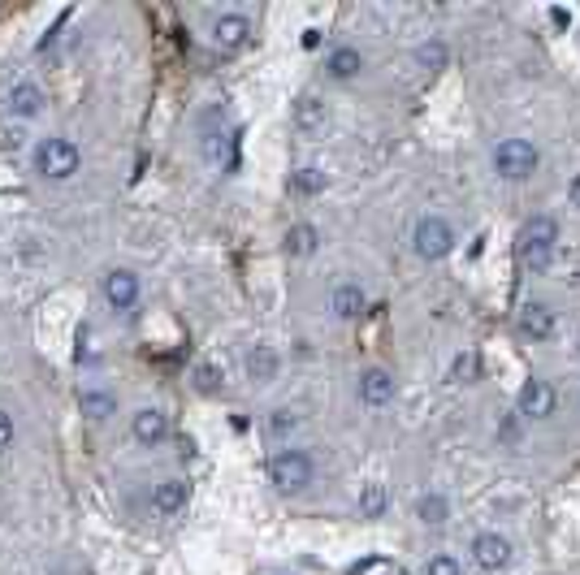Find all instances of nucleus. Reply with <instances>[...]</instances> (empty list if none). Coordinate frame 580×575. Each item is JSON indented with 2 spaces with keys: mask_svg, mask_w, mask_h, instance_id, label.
I'll return each mask as SVG.
<instances>
[{
  "mask_svg": "<svg viewBox=\"0 0 580 575\" xmlns=\"http://www.w3.org/2000/svg\"><path fill=\"white\" fill-rule=\"evenodd\" d=\"M554 243H559V221L546 213H537L533 221H524L520 230V260L529 273H546L554 264Z\"/></svg>",
  "mask_w": 580,
  "mask_h": 575,
  "instance_id": "1",
  "label": "nucleus"
},
{
  "mask_svg": "<svg viewBox=\"0 0 580 575\" xmlns=\"http://www.w3.org/2000/svg\"><path fill=\"white\" fill-rule=\"evenodd\" d=\"M31 161H35V173H44L48 182H69L79 173V164H83V152L74 148L69 139H61V134H48V139L35 143Z\"/></svg>",
  "mask_w": 580,
  "mask_h": 575,
  "instance_id": "2",
  "label": "nucleus"
},
{
  "mask_svg": "<svg viewBox=\"0 0 580 575\" xmlns=\"http://www.w3.org/2000/svg\"><path fill=\"white\" fill-rule=\"evenodd\" d=\"M269 480L278 485L282 493H303L312 485V459L303 455V450H278L273 459H269Z\"/></svg>",
  "mask_w": 580,
  "mask_h": 575,
  "instance_id": "3",
  "label": "nucleus"
},
{
  "mask_svg": "<svg viewBox=\"0 0 580 575\" xmlns=\"http://www.w3.org/2000/svg\"><path fill=\"white\" fill-rule=\"evenodd\" d=\"M537 148H533L529 139H502L494 148V173L507 182H524L533 178V169H537Z\"/></svg>",
  "mask_w": 580,
  "mask_h": 575,
  "instance_id": "4",
  "label": "nucleus"
},
{
  "mask_svg": "<svg viewBox=\"0 0 580 575\" xmlns=\"http://www.w3.org/2000/svg\"><path fill=\"white\" fill-rule=\"evenodd\" d=\"M412 246H416L420 260H442L450 246H455V234H450V225L442 216H420V221H416V234H412Z\"/></svg>",
  "mask_w": 580,
  "mask_h": 575,
  "instance_id": "5",
  "label": "nucleus"
},
{
  "mask_svg": "<svg viewBox=\"0 0 580 575\" xmlns=\"http://www.w3.org/2000/svg\"><path fill=\"white\" fill-rule=\"evenodd\" d=\"M100 290H104V303L113 312H131L134 303H139V277H134L131 268H109L104 281H100Z\"/></svg>",
  "mask_w": 580,
  "mask_h": 575,
  "instance_id": "6",
  "label": "nucleus"
},
{
  "mask_svg": "<svg viewBox=\"0 0 580 575\" xmlns=\"http://www.w3.org/2000/svg\"><path fill=\"white\" fill-rule=\"evenodd\" d=\"M472 559H477L481 571H502V567L511 562V541L498 537V532H481V537L472 541Z\"/></svg>",
  "mask_w": 580,
  "mask_h": 575,
  "instance_id": "7",
  "label": "nucleus"
},
{
  "mask_svg": "<svg viewBox=\"0 0 580 575\" xmlns=\"http://www.w3.org/2000/svg\"><path fill=\"white\" fill-rule=\"evenodd\" d=\"M248 39H251V22L243 14H221L213 22V44L216 48L238 52V48H248Z\"/></svg>",
  "mask_w": 580,
  "mask_h": 575,
  "instance_id": "8",
  "label": "nucleus"
},
{
  "mask_svg": "<svg viewBox=\"0 0 580 575\" xmlns=\"http://www.w3.org/2000/svg\"><path fill=\"white\" fill-rule=\"evenodd\" d=\"M131 433H134V442H139V445H161V442H169V415H165V411H156V407L134 411Z\"/></svg>",
  "mask_w": 580,
  "mask_h": 575,
  "instance_id": "9",
  "label": "nucleus"
},
{
  "mask_svg": "<svg viewBox=\"0 0 580 575\" xmlns=\"http://www.w3.org/2000/svg\"><path fill=\"white\" fill-rule=\"evenodd\" d=\"M520 415L524 420H546V415H554V390H550V381H529L520 390Z\"/></svg>",
  "mask_w": 580,
  "mask_h": 575,
  "instance_id": "10",
  "label": "nucleus"
},
{
  "mask_svg": "<svg viewBox=\"0 0 580 575\" xmlns=\"http://www.w3.org/2000/svg\"><path fill=\"white\" fill-rule=\"evenodd\" d=\"M360 402H368V407L395 402V377H390L385 368H368V372H360Z\"/></svg>",
  "mask_w": 580,
  "mask_h": 575,
  "instance_id": "11",
  "label": "nucleus"
},
{
  "mask_svg": "<svg viewBox=\"0 0 580 575\" xmlns=\"http://www.w3.org/2000/svg\"><path fill=\"white\" fill-rule=\"evenodd\" d=\"M330 308H333V316H338V320H355V316H364V308H368L364 286H360V281H343V286L333 290Z\"/></svg>",
  "mask_w": 580,
  "mask_h": 575,
  "instance_id": "12",
  "label": "nucleus"
},
{
  "mask_svg": "<svg viewBox=\"0 0 580 575\" xmlns=\"http://www.w3.org/2000/svg\"><path fill=\"white\" fill-rule=\"evenodd\" d=\"M520 333L533 338V342H546L554 338V312H550L546 303H529L524 312H520Z\"/></svg>",
  "mask_w": 580,
  "mask_h": 575,
  "instance_id": "13",
  "label": "nucleus"
},
{
  "mask_svg": "<svg viewBox=\"0 0 580 575\" xmlns=\"http://www.w3.org/2000/svg\"><path fill=\"white\" fill-rule=\"evenodd\" d=\"M186 497H191V485H186V480H161V485L152 489V510L178 515V510L186 507Z\"/></svg>",
  "mask_w": 580,
  "mask_h": 575,
  "instance_id": "14",
  "label": "nucleus"
},
{
  "mask_svg": "<svg viewBox=\"0 0 580 575\" xmlns=\"http://www.w3.org/2000/svg\"><path fill=\"white\" fill-rule=\"evenodd\" d=\"M9 113L14 117H39L44 113V91L35 82H14L9 91Z\"/></svg>",
  "mask_w": 580,
  "mask_h": 575,
  "instance_id": "15",
  "label": "nucleus"
},
{
  "mask_svg": "<svg viewBox=\"0 0 580 575\" xmlns=\"http://www.w3.org/2000/svg\"><path fill=\"white\" fill-rule=\"evenodd\" d=\"M325 121H330V109H325L316 96H299L295 99V126H299V131H321Z\"/></svg>",
  "mask_w": 580,
  "mask_h": 575,
  "instance_id": "16",
  "label": "nucleus"
},
{
  "mask_svg": "<svg viewBox=\"0 0 580 575\" xmlns=\"http://www.w3.org/2000/svg\"><path fill=\"white\" fill-rule=\"evenodd\" d=\"M325 69H330V78L347 82V78H355V74L364 69V57H360L355 48H333L330 61H325Z\"/></svg>",
  "mask_w": 580,
  "mask_h": 575,
  "instance_id": "17",
  "label": "nucleus"
},
{
  "mask_svg": "<svg viewBox=\"0 0 580 575\" xmlns=\"http://www.w3.org/2000/svg\"><path fill=\"white\" fill-rule=\"evenodd\" d=\"M385 507H390V493H385L382 480H368V485H360V515H364V519H382Z\"/></svg>",
  "mask_w": 580,
  "mask_h": 575,
  "instance_id": "18",
  "label": "nucleus"
},
{
  "mask_svg": "<svg viewBox=\"0 0 580 575\" xmlns=\"http://www.w3.org/2000/svg\"><path fill=\"white\" fill-rule=\"evenodd\" d=\"M248 377L251 381H273L278 377V355H273V346H251L248 350Z\"/></svg>",
  "mask_w": 580,
  "mask_h": 575,
  "instance_id": "19",
  "label": "nucleus"
},
{
  "mask_svg": "<svg viewBox=\"0 0 580 575\" xmlns=\"http://www.w3.org/2000/svg\"><path fill=\"white\" fill-rule=\"evenodd\" d=\"M412 61L420 69H447V61H450V48L442 44V39H425V44H416V52H412Z\"/></svg>",
  "mask_w": 580,
  "mask_h": 575,
  "instance_id": "20",
  "label": "nucleus"
},
{
  "mask_svg": "<svg viewBox=\"0 0 580 575\" xmlns=\"http://www.w3.org/2000/svg\"><path fill=\"white\" fill-rule=\"evenodd\" d=\"M79 407H83V415H91V420H109V415H117V398L109 394V390H83V394H79Z\"/></svg>",
  "mask_w": 580,
  "mask_h": 575,
  "instance_id": "21",
  "label": "nucleus"
},
{
  "mask_svg": "<svg viewBox=\"0 0 580 575\" xmlns=\"http://www.w3.org/2000/svg\"><path fill=\"white\" fill-rule=\"evenodd\" d=\"M416 515H420V524L425 528H442L450 519V507L442 493H425L420 502H416Z\"/></svg>",
  "mask_w": 580,
  "mask_h": 575,
  "instance_id": "22",
  "label": "nucleus"
},
{
  "mask_svg": "<svg viewBox=\"0 0 580 575\" xmlns=\"http://www.w3.org/2000/svg\"><path fill=\"white\" fill-rule=\"evenodd\" d=\"M316 246H321L316 225H290V230H286V251H290V256H312Z\"/></svg>",
  "mask_w": 580,
  "mask_h": 575,
  "instance_id": "23",
  "label": "nucleus"
},
{
  "mask_svg": "<svg viewBox=\"0 0 580 575\" xmlns=\"http://www.w3.org/2000/svg\"><path fill=\"white\" fill-rule=\"evenodd\" d=\"M290 186H295L299 195H316V191H325V173L316 164H303L295 178H290Z\"/></svg>",
  "mask_w": 580,
  "mask_h": 575,
  "instance_id": "24",
  "label": "nucleus"
},
{
  "mask_svg": "<svg viewBox=\"0 0 580 575\" xmlns=\"http://www.w3.org/2000/svg\"><path fill=\"white\" fill-rule=\"evenodd\" d=\"M295 428H299V415H295V411L278 407L273 415H269V433H273V437H290Z\"/></svg>",
  "mask_w": 580,
  "mask_h": 575,
  "instance_id": "25",
  "label": "nucleus"
},
{
  "mask_svg": "<svg viewBox=\"0 0 580 575\" xmlns=\"http://www.w3.org/2000/svg\"><path fill=\"white\" fill-rule=\"evenodd\" d=\"M425 575H464V567L450 559V554H429V562H425Z\"/></svg>",
  "mask_w": 580,
  "mask_h": 575,
  "instance_id": "26",
  "label": "nucleus"
},
{
  "mask_svg": "<svg viewBox=\"0 0 580 575\" xmlns=\"http://www.w3.org/2000/svg\"><path fill=\"white\" fill-rule=\"evenodd\" d=\"M472 368H477V360H472V355H459V360H455V368H450V377L464 381V377H472Z\"/></svg>",
  "mask_w": 580,
  "mask_h": 575,
  "instance_id": "27",
  "label": "nucleus"
},
{
  "mask_svg": "<svg viewBox=\"0 0 580 575\" xmlns=\"http://www.w3.org/2000/svg\"><path fill=\"white\" fill-rule=\"evenodd\" d=\"M9 445H14V420L0 411V450H9Z\"/></svg>",
  "mask_w": 580,
  "mask_h": 575,
  "instance_id": "28",
  "label": "nucleus"
},
{
  "mask_svg": "<svg viewBox=\"0 0 580 575\" xmlns=\"http://www.w3.org/2000/svg\"><path fill=\"white\" fill-rule=\"evenodd\" d=\"M498 437H502V442H520V424H515V420H502Z\"/></svg>",
  "mask_w": 580,
  "mask_h": 575,
  "instance_id": "29",
  "label": "nucleus"
},
{
  "mask_svg": "<svg viewBox=\"0 0 580 575\" xmlns=\"http://www.w3.org/2000/svg\"><path fill=\"white\" fill-rule=\"evenodd\" d=\"M216 368H208V363H204V368H199V385H204V390H216Z\"/></svg>",
  "mask_w": 580,
  "mask_h": 575,
  "instance_id": "30",
  "label": "nucleus"
},
{
  "mask_svg": "<svg viewBox=\"0 0 580 575\" xmlns=\"http://www.w3.org/2000/svg\"><path fill=\"white\" fill-rule=\"evenodd\" d=\"M572 204H576V208H580V173H576V178H572Z\"/></svg>",
  "mask_w": 580,
  "mask_h": 575,
  "instance_id": "31",
  "label": "nucleus"
}]
</instances>
